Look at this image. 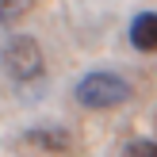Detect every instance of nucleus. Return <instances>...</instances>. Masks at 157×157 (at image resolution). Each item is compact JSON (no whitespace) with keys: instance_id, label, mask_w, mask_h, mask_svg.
Instances as JSON below:
<instances>
[{"instance_id":"f03ea898","label":"nucleus","mask_w":157,"mask_h":157,"mask_svg":"<svg viewBox=\"0 0 157 157\" xmlns=\"http://www.w3.org/2000/svg\"><path fill=\"white\" fill-rule=\"evenodd\" d=\"M0 65H4V73L12 77V81L27 84V81H38L46 69V58H42V46L35 42V38L27 35H15L4 42V50H0Z\"/></svg>"},{"instance_id":"20e7f679","label":"nucleus","mask_w":157,"mask_h":157,"mask_svg":"<svg viewBox=\"0 0 157 157\" xmlns=\"http://www.w3.org/2000/svg\"><path fill=\"white\" fill-rule=\"evenodd\" d=\"M27 138L31 146H42V150H50V153H65L69 146H73V138H69V130H58V127H42V130H27Z\"/></svg>"},{"instance_id":"423d86ee","label":"nucleus","mask_w":157,"mask_h":157,"mask_svg":"<svg viewBox=\"0 0 157 157\" xmlns=\"http://www.w3.org/2000/svg\"><path fill=\"white\" fill-rule=\"evenodd\" d=\"M127 157H157V142H146V138H134L127 146Z\"/></svg>"},{"instance_id":"39448f33","label":"nucleus","mask_w":157,"mask_h":157,"mask_svg":"<svg viewBox=\"0 0 157 157\" xmlns=\"http://www.w3.org/2000/svg\"><path fill=\"white\" fill-rule=\"evenodd\" d=\"M31 12V0H0V23H19Z\"/></svg>"},{"instance_id":"7ed1b4c3","label":"nucleus","mask_w":157,"mask_h":157,"mask_svg":"<svg viewBox=\"0 0 157 157\" xmlns=\"http://www.w3.org/2000/svg\"><path fill=\"white\" fill-rule=\"evenodd\" d=\"M130 42L134 50H157V12H142L130 23Z\"/></svg>"},{"instance_id":"f257e3e1","label":"nucleus","mask_w":157,"mask_h":157,"mask_svg":"<svg viewBox=\"0 0 157 157\" xmlns=\"http://www.w3.org/2000/svg\"><path fill=\"white\" fill-rule=\"evenodd\" d=\"M127 100H130V84L123 81L119 73L96 69V73H88V77L77 81V104L88 107V111H111V107L127 104Z\"/></svg>"}]
</instances>
